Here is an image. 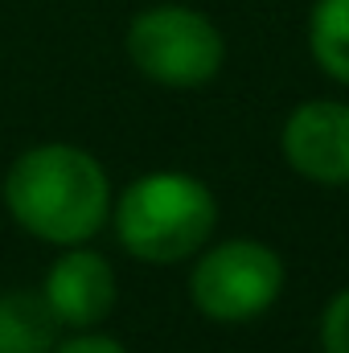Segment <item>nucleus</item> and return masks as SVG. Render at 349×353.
I'll return each instance as SVG.
<instances>
[{"mask_svg": "<svg viewBox=\"0 0 349 353\" xmlns=\"http://www.w3.org/2000/svg\"><path fill=\"white\" fill-rule=\"evenodd\" d=\"M119 247L140 263H181L193 259L214 226L218 201L206 181L181 169H157L136 176L111 205Z\"/></svg>", "mask_w": 349, "mask_h": 353, "instance_id": "nucleus-2", "label": "nucleus"}, {"mask_svg": "<svg viewBox=\"0 0 349 353\" xmlns=\"http://www.w3.org/2000/svg\"><path fill=\"white\" fill-rule=\"evenodd\" d=\"M58 316L41 292H0V353H50L58 345Z\"/></svg>", "mask_w": 349, "mask_h": 353, "instance_id": "nucleus-7", "label": "nucleus"}, {"mask_svg": "<svg viewBox=\"0 0 349 353\" xmlns=\"http://www.w3.org/2000/svg\"><path fill=\"white\" fill-rule=\"evenodd\" d=\"M4 210L12 222L54 247L90 243L111 222L107 169L79 144H33L4 173Z\"/></svg>", "mask_w": 349, "mask_h": 353, "instance_id": "nucleus-1", "label": "nucleus"}, {"mask_svg": "<svg viewBox=\"0 0 349 353\" xmlns=\"http://www.w3.org/2000/svg\"><path fill=\"white\" fill-rule=\"evenodd\" d=\"M128 62L157 87H210L226 66L222 29L189 4H152L132 17L123 37Z\"/></svg>", "mask_w": 349, "mask_h": 353, "instance_id": "nucleus-3", "label": "nucleus"}, {"mask_svg": "<svg viewBox=\"0 0 349 353\" xmlns=\"http://www.w3.org/2000/svg\"><path fill=\"white\" fill-rule=\"evenodd\" d=\"M279 148L292 173L312 185H349V103L308 99L292 107L279 132Z\"/></svg>", "mask_w": 349, "mask_h": 353, "instance_id": "nucleus-5", "label": "nucleus"}, {"mask_svg": "<svg viewBox=\"0 0 349 353\" xmlns=\"http://www.w3.org/2000/svg\"><path fill=\"white\" fill-rule=\"evenodd\" d=\"M312 62L349 87V0H317L308 12Z\"/></svg>", "mask_w": 349, "mask_h": 353, "instance_id": "nucleus-8", "label": "nucleus"}, {"mask_svg": "<svg viewBox=\"0 0 349 353\" xmlns=\"http://www.w3.org/2000/svg\"><path fill=\"white\" fill-rule=\"evenodd\" d=\"M283 292V259L259 239H226L201 247L189 271V300L206 321L247 325Z\"/></svg>", "mask_w": 349, "mask_h": 353, "instance_id": "nucleus-4", "label": "nucleus"}, {"mask_svg": "<svg viewBox=\"0 0 349 353\" xmlns=\"http://www.w3.org/2000/svg\"><path fill=\"white\" fill-rule=\"evenodd\" d=\"M41 296L62 329H94L115 312L119 283L111 263L79 243V247H62V255L50 263Z\"/></svg>", "mask_w": 349, "mask_h": 353, "instance_id": "nucleus-6", "label": "nucleus"}, {"mask_svg": "<svg viewBox=\"0 0 349 353\" xmlns=\"http://www.w3.org/2000/svg\"><path fill=\"white\" fill-rule=\"evenodd\" d=\"M50 353H128L115 337H107V333H94V329H79L74 337H66V341H58Z\"/></svg>", "mask_w": 349, "mask_h": 353, "instance_id": "nucleus-10", "label": "nucleus"}, {"mask_svg": "<svg viewBox=\"0 0 349 353\" xmlns=\"http://www.w3.org/2000/svg\"><path fill=\"white\" fill-rule=\"evenodd\" d=\"M321 350L325 353H349V288L337 292L325 312H321Z\"/></svg>", "mask_w": 349, "mask_h": 353, "instance_id": "nucleus-9", "label": "nucleus"}]
</instances>
